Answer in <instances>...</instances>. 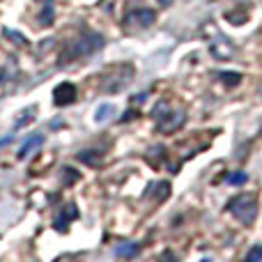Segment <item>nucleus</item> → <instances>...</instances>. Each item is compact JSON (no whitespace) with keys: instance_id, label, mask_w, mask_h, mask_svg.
Segmentation results:
<instances>
[{"instance_id":"nucleus-10","label":"nucleus","mask_w":262,"mask_h":262,"mask_svg":"<svg viewBox=\"0 0 262 262\" xmlns=\"http://www.w3.org/2000/svg\"><path fill=\"white\" fill-rule=\"evenodd\" d=\"M246 258H249L251 262H253V260H262V246H258V249H253L249 255H246Z\"/></svg>"},{"instance_id":"nucleus-9","label":"nucleus","mask_w":262,"mask_h":262,"mask_svg":"<svg viewBox=\"0 0 262 262\" xmlns=\"http://www.w3.org/2000/svg\"><path fill=\"white\" fill-rule=\"evenodd\" d=\"M221 76L223 78H226V83H228V85H237V83H239V74H221Z\"/></svg>"},{"instance_id":"nucleus-7","label":"nucleus","mask_w":262,"mask_h":262,"mask_svg":"<svg viewBox=\"0 0 262 262\" xmlns=\"http://www.w3.org/2000/svg\"><path fill=\"white\" fill-rule=\"evenodd\" d=\"M138 251H140V244H127V246H120L118 255H122V258H131V255H136Z\"/></svg>"},{"instance_id":"nucleus-5","label":"nucleus","mask_w":262,"mask_h":262,"mask_svg":"<svg viewBox=\"0 0 262 262\" xmlns=\"http://www.w3.org/2000/svg\"><path fill=\"white\" fill-rule=\"evenodd\" d=\"M76 216H78L76 207H74V205H67V207H64L62 212H60L58 216H55V228H58V230H64V228H67V223H69V221H74Z\"/></svg>"},{"instance_id":"nucleus-3","label":"nucleus","mask_w":262,"mask_h":262,"mask_svg":"<svg viewBox=\"0 0 262 262\" xmlns=\"http://www.w3.org/2000/svg\"><path fill=\"white\" fill-rule=\"evenodd\" d=\"M74 99H76V88H74V83H60L53 90L55 106H67V104H72Z\"/></svg>"},{"instance_id":"nucleus-11","label":"nucleus","mask_w":262,"mask_h":262,"mask_svg":"<svg viewBox=\"0 0 262 262\" xmlns=\"http://www.w3.org/2000/svg\"><path fill=\"white\" fill-rule=\"evenodd\" d=\"M172 0H159V5H170Z\"/></svg>"},{"instance_id":"nucleus-2","label":"nucleus","mask_w":262,"mask_h":262,"mask_svg":"<svg viewBox=\"0 0 262 262\" xmlns=\"http://www.w3.org/2000/svg\"><path fill=\"white\" fill-rule=\"evenodd\" d=\"M124 23L129 28H149L154 23V12L152 9H136V12L127 14Z\"/></svg>"},{"instance_id":"nucleus-4","label":"nucleus","mask_w":262,"mask_h":262,"mask_svg":"<svg viewBox=\"0 0 262 262\" xmlns=\"http://www.w3.org/2000/svg\"><path fill=\"white\" fill-rule=\"evenodd\" d=\"M41 145H44V136H41V134L30 136V138L21 145V149H18V159H28L32 152H35V149H39Z\"/></svg>"},{"instance_id":"nucleus-8","label":"nucleus","mask_w":262,"mask_h":262,"mask_svg":"<svg viewBox=\"0 0 262 262\" xmlns=\"http://www.w3.org/2000/svg\"><path fill=\"white\" fill-rule=\"evenodd\" d=\"M228 182H230V184H244V182H246V172H237V175H230V177H228Z\"/></svg>"},{"instance_id":"nucleus-1","label":"nucleus","mask_w":262,"mask_h":262,"mask_svg":"<svg viewBox=\"0 0 262 262\" xmlns=\"http://www.w3.org/2000/svg\"><path fill=\"white\" fill-rule=\"evenodd\" d=\"M228 209H230V214L239 223L251 226V223L255 221V216H258V200H255V195H251V193H242L228 203Z\"/></svg>"},{"instance_id":"nucleus-6","label":"nucleus","mask_w":262,"mask_h":262,"mask_svg":"<svg viewBox=\"0 0 262 262\" xmlns=\"http://www.w3.org/2000/svg\"><path fill=\"white\" fill-rule=\"evenodd\" d=\"M111 113H115V108L111 104H104V106H99V108H97L95 120H97V122H104V120L111 118Z\"/></svg>"}]
</instances>
